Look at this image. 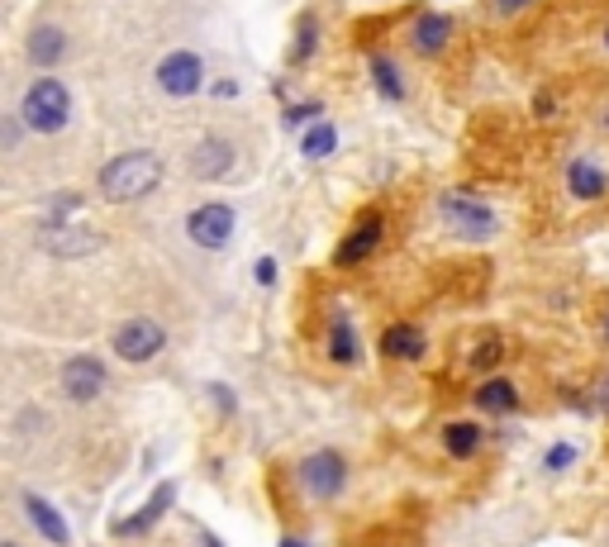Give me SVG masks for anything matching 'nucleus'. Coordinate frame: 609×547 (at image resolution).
I'll use <instances>...</instances> for the list:
<instances>
[{"label": "nucleus", "mask_w": 609, "mask_h": 547, "mask_svg": "<svg viewBox=\"0 0 609 547\" xmlns=\"http://www.w3.org/2000/svg\"><path fill=\"white\" fill-rule=\"evenodd\" d=\"M158 181H162V162L153 158V153H120L114 162L100 167V195L114 205L138 200V195H148Z\"/></svg>", "instance_id": "obj_1"}, {"label": "nucleus", "mask_w": 609, "mask_h": 547, "mask_svg": "<svg viewBox=\"0 0 609 547\" xmlns=\"http://www.w3.org/2000/svg\"><path fill=\"white\" fill-rule=\"evenodd\" d=\"M68 120H72L68 86L53 82V76H38V82L24 90V124L38 129V134H58Z\"/></svg>", "instance_id": "obj_2"}, {"label": "nucleus", "mask_w": 609, "mask_h": 547, "mask_svg": "<svg viewBox=\"0 0 609 547\" xmlns=\"http://www.w3.org/2000/svg\"><path fill=\"white\" fill-rule=\"evenodd\" d=\"M438 210H443V219H448V229H458L462 239H490L496 233V215L486 210L482 200H472V195H462V191H448L443 200H438Z\"/></svg>", "instance_id": "obj_3"}, {"label": "nucleus", "mask_w": 609, "mask_h": 547, "mask_svg": "<svg viewBox=\"0 0 609 547\" xmlns=\"http://www.w3.org/2000/svg\"><path fill=\"white\" fill-rule=\"evenodd\" d=\"M162 343H167V333H162V324H153V319H129V324L114 329V353H120L124 362L158 357Z\"/></svg>", "instance_id": "obj_4"}, {"label": "nucleus", "mask_w": 609, "mask_h": 547, "mask_svg": "<svg viewBox=\"0 0 609 547\" xmlns=\"http://www.w3.org/2000/svg\"><path fill=\"white\" fill-rule=\"evenodd\" d=\"M301 481L309 486V495H319V500H333V495L343 490V481H348V466L339 452H315V458H305L301 462Z\"/></svg>", "instance_id": "obj_5"}, {"label": "nucleus", "mask_w": 609, "mask_h": 547, "mask_svg": "<svg viewBox=\"0 0 609 547\" xmlns=\"http://www.w3.org/2000/svg\"><path fill=\"white\" fill-rule=\"evenodd\" d=\"M186 233L200 247H224L233 239V210L229 205H200V210H191Z\"/></svg>", "instance_id": "obj_6"}, {"label": "nucleus", "mask_w": 609, "mask_h": 547, "mask_svg": "<svg viewBox=\"0 0 609 547\" xmlns=\"http://www.w3.org/2000/svg\"><path fill=\"white\" fill-rule=\"evenodd\" d=\"M158 82L167 96H196L200 90V58L196 53H167L158 68Z\"/></svg>", "instance_id": "obj_7"}, {"label": "nucleus", "mask_w": 609, "mask_h": 547, "mask_svg": "<svg viewBox=\"0 0 609 547\" xmlns=\"http://www.w3.org/2000/svg\"><path fill=\"white\" fill-rule=\"evenodd\" d=\"M62 390L86 405V400H96L100 390H106V367H100L96 357H72L68 367H62Z\"/></svg>", "instance_id": "obj_8"}, {"label": "nucleus", "mask_w": 609, "mask_h": 547, "mask_svg": "<svg viewBox=\"0 0 609 547\" xmlns=\"http://www.w3.org/2000/svg\"><path fill=\"white\" fill-rule=\"evenodd\" d=\"M377 243H381V219H377V215H362V224L339 243V257H333V263H339V267L367 263V257L377 253Z\"/></svg>", "instance_id": "obj_9"}, {"label": "nucleus", "mask_w": 609, "mask_h": 547, "mask_svg": "<svg viewBox=\"0 0 609 547\" xmlns=\"http://www.w3.org/2000/svg\"><path fill=\"white\" fill-rule=\"evenodd\" d=\"M233 167V148L224 138H205L196 153H191V177H200V181H219Z\"/></svg>", "instance_id": "obj_10"}, {"label": "nucleus", "mask_w": 609, "mask_h": 547, "mask_svg": "<svg viewBox=\"0 0 609 547\" xmlns=\"http://www.w3.org/2000/svg\"><path fill=\"white\" fill-rule=\"evenodd\" d=\"M24 510H29V519H34V528L44 533L48 543L68 547V538H72V533H68V524H62V514H58L53 505L44 500V495H38V490H29V495H24Z\"/></svg>", "instance_id": "obj_11"}, {"label": "nucleus", "mask_w": 609, "mask_h": 547, "mask_svg": "<svg viewBox=\"0 0 609 547\" xmlns=\"http://www.w3.org/2000/svg\"><path fill=\"white\" fill-rule=\"evenodd\" d=\"M172 500H176V486H158V495H153V500L144 505V510L138 514H129V519H120V524H114V533H124V538H134V533H144V528H153L158 524V519L172 510Z\"/></svg>", "instance_id": "obj_12"}, {"label": "nucleus", "mask_w": 609, "mask_h": 547, "mask_svg": "<svg viewBox=\"0 0 609 547\" xmlns=\"http://www.w3.org/2000/svg\"><path fill=\"white\" fill-rule=\"evenodd\" d=\"M381 353L395 357V362H410V357H424V333L414 324H395V329L381 333Z\"/></svg>", "instance_id": "obj_13"}, {"label": "nucleus", "mask_w": 609, "mask_h": 547, "mask_svg": "<svg viewBox=\"0 0 609 547\" xmlns=\"http://www.w3.org/2000/svg\"><path fill=\"white\" fill-rule=\"evenodd\" d=\"M567 186H572V195H581V200H600L605 186H609V177L595 162H572V167H567Z\"/></svg>", "instance_id": "obj_14"}, {"label": "nucleus", "mask_w": 609, "mask_h": 547, "mask_svg": "<svg viewBox=\"0 0 609 547\" xmlns=\"http://www.w3.org/2000/svg\"><path fill=\"white\" fill-rule=\"evenodd\" d=\"M448 34H452V24L443 15H424L419 24H414V53H424V58H434L438 48L448 44Z\"/></svg>", "instance_id": "obj_15"}, {"label": "nucleus", "mask_w": 609, "mask_h": 547, "mask_svg": "<svg viewBox=\"0 0 609 547\" xmlns=\"http://www.w3.org/2000/svg\"><path fill=\"white\" fill-rule=\"evenodd\" d=\"M29 58L38 62V68H53V62L62 58V29H53V24L34 29L29 34Z\"/></svg>", "instance_id": "obj_16"}, {"label": "nucleus", "mask_w": 609, "mask_h": 547, "mask_svg": "<svg viewBox=\"0 0 609 547\" xmlns=\"http://www.w3.org/2000/svg\"><path fill=\"white\" fill-rule=\"evenodd\" d=\"M476 405L490 410V414H510L514 405H520V396H514L510 381H486L482 390H476Z\"/></svg>", "instance_id": "obj_17"}, {"label": "nucleus", "mask_w": 609, "mask_h": 547, "mask_svg": "<svg viewBox=\"0 0 609 547\" xmlns=\"http://www.w3.org/2000/svg\"><path fill=\"white\" fill-rule=\"evenodd\" d=\"M443 442H448L452 458H472V452L482 448V428H476V424H448Z\"/></svg>", "instance_id": "obj_18"}, {"label": "nucleus", "mask_w": 609, "mask_h": 547, "mask_svg": "<svg viewBox=\"0 0 609 547\" xmlns=\"http://www.w3.org/2000/svg\"><path fill=\"white\" fill-rule=\"evenodd\" d=\"M372 82H377V90H381L386 100H400V96H405V86H400V72H395L391 58H377V62H372Z\"/></svg>", "instance_id": "obj_19"}, {"label": "nucleus", "mask_w": 609, "mask_h": 547, "mask_svg": "<svg viewBox=\"0 0 609 547\" xmlns=\"http://www.w3.org/2000/svg\"><path fill=\"white\" fill-rule=\"evenodd\" d=\"M44 243L53 253H90V247H100L96 233H44Z\"/></svg>", "instance_id": "obj_20"}, {"label": "nucleus", "mask_w": 609, "mask_h": 547, "mask_svg": "<svg viewBox=\"0 0 609 547\" xmlns=\"http://www.w3.org/2000/svg\"><path fill=\"white\" fill-rule=\"evenodd\" d=\"M333 143H339V134H333L329 124H319V129H309V134L301 138V153H305V158H329Z\"/></svg>", "instance_id": "obj_21"}, {"label": "nucleus", "mask_w": 609, "mask_h": 547, "mask_svg": "<svg viewBox=\"0 0 609 547\" xmlns=\"http://www.w3.org/2000/svg\"><path fill=\"white\" fill-rule=\"evenodd\" d=\"M329 357L333 362H353L357 357V338H353L348 324H333V329H329Z\"/></svg>", "instance_id": "obj_22"}, {"label": "nucleus", "mask_w": 609, "mask_h": 547, "mask_svg": "<svg viewBox=\"0 0 609 547\" xmlns=\"http://www.w3.org/2000/svg\"><path fill=\"white\" fill-rule=\"evenodd\" d=\"M500 353H504V348H500V338H490V343H482V348H476V357H472V367H496V362H500Z\"/></svg>", "instance_id": "obj_23"}, {"label": "nucleus", "mask_w": 609, "mask_h": 547, "mask_svg": "<svg viewBox=\"0 0 609 547\" xmlns=\"http://www.w3.org/2000/svg\"><path fill=\"white\" fill-rule=\"evenodd\" d=\"M572 458H576V448H567V442H557V448L548 452V466H552V472H562V466L572 462Z\"/></svg>", "instance_id": "obj_24"}, {"label": "nucleus", "mask_w": 609, "mask_h": 547, "mask_svg": "<svg viewBox=\"0 0 609 547\" xmlns=\"http://www.w3.org/2000/svg\"><path fill=\"white\" fill-rule=\"evenodd\" d=\"M595 410H600V414H609V376H605L600 386H595Z\"/></svg>", "instance_id": "obj_25"}, {"label": "nucleus", "mask_w": 609, "mask_h": 547, "mask_svg": "<svg viewBox=\"0 0 609 547\" xmlns=\"http://www.w3.org/2000/svg\"><path fill=\"white\" fill-rule=\"evenodd\" d=\"M257 281H277V263H271V257H267V263H257Z\"/></svg>", "instance_id": "obj_26"}, {"label": "nucleus", "mask_w": 609, "mask_h": 547, "mask_svg": "<svg viewBox=\"0 0 609 547\" xmlns=\"http://www.w3.org/2000/svg\"><path fill=\"white\" fill-rule=\"evenodd\" d=\"M500 5H504V10H520V5H528V0H500Z\"/></svg>", "instance_id": "obj_27"}, {"label": "nucleus", "mask_w": 609, "mask_h": 547, "mask_svg": "<svg viewBox=\"0 0 609 547\" xmlns=\"http://www.w3.org/2000/svg\"><path fill=\"white\" fill-rule=\"evenodd\" d=\"M281 547H305V543H301V538H287V543H281Z\"/></svg>", "instance_id": "obj_28"}, {"label": "nucleus", "mask_w": 609, "mask_h": 547, "mask_svg": "<svg viewBox=\"0 0 609 547\" xmlns=\"http://www.w3.org/2000/svg\"><path fill=\"white\" fill-rule=\"evenodd\" d=\"M605 338H609V315H605Z\"/></svg>", "instance_id": "obj_29"}, {"label": "nucleus", "mask_w": 609, "mask_h": 547, "mask_svg": "<svg viewBox=\"0 0 609 547\" xmlns=\"http://www.w3.org/2000/svg\"><path fill=\"white\" fill-rule=\"evenodd\" d=\"M605 44H609V29H605Z\"/></svg>", "instance_id": "obj_30"}, {"label": "nucleus", "mask_w": 609, "mask_h": 547, "mask_svg": "<svg viewBox=\"0 0 609 547\" xmlns=\"http://www.w3.org/2000/svg\"><path fill=\"white\" fill-rule=\"evenodd\" d=\"M5 547H15V543H5Z\"/></svg>", "instance_id": "obj_31"}]
</instances>
